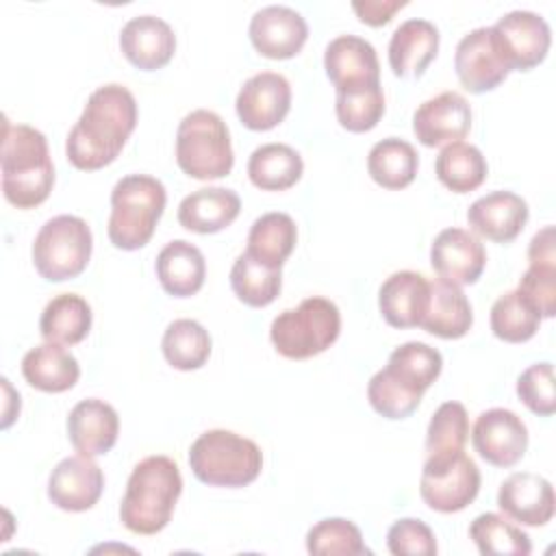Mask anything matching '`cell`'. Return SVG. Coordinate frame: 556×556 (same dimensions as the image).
Returning <instances> with one entry per match:
<instances>
[{
	"label": "cell",
	"mask_w": 556,
	"mask_h": 556,
	"mask_svg": "<svg viewBox=\"0 0 556 556\" xmlns=\"http://www.w3.org/2000/svg\"><path fill=\"white\" fill-rule=\"evenodd\" d=\"M541 319L543 317L517 289L502 293L491 306V330L506 343L530 341L536 334Z\"/></svg>",
	"instance_id": "cell-38"
},
{
	"label": "cell",
	"mask_w": 556,
	"mask_h": 556,
	"mask_svg": "<svg viewBox=\"0 0 556 556\" xmlns=\"http://www.w3.org/2000/svg\"><path fill=\"white\" fill-rule=\"evenodd\" d=\"M104 489L102 469L83 454L63 458L48 478L50 502L67 513H83L96 506Z\"/></svg>",
	"instance_id": "cell-18"
},
{
	"label": "cell",
	"mask_w": 556,
	"mask_h": 556,
	"mask_svg": "<svg viewBox=\"0 0 556 556\" xmlns=\"http://www.w3.org/2000/svg\"><path fill=\"white\" fill-rule=\"evenodd\" d=\"M473 313L463 289L447 280H430V300L421 328L441 339H460L469 332Z\"/></svg>",
	"instance_id": "cell-28"
},
{
	"label": "cell",
	"mask_w": 556,
	"mask_h": 556,
	"mask_svg": "<svg viewBox=\"0 0 556 556\" xmlns=\"http://www.w3.org/2000/svg\"><path fill=\"white\" fill-rule=\"evenodd\" d=\"M434 174L450 191L467 193L484 182L489 165L484 154L476 146L454 141L439 152L434 161Z\"/></svg>",
	"instance_id": "cell-34"
},
{
	"label": "cell",
	"mask_w": 556,
	"mask_h": 556,
	"mask_svg": "<svg viewBox=\"0 0 556 556\" xmlns=\"http://www.w3.org/2000/svg\"><path fill=\"white\" fill-rule=\"evenodd\" d=\"M480 491V469L465 454L428 456L419 478L421 500L437 513H458L467 508Z\"/></svg>",
	"instance_id": "cell-10"
},
{
	"label": "cell",
	"mask_w": 556,
	"mask_h": 556,
	"mask_svg": "<svg viewBox=\"0 0 556 556\" xmlns=\"http://www.w3.org/2000/svg\"><path fill=\"white\" fill-rule=\"evenodd\" d=\"M124 56L139 70L152 72L165 67L176 52V35L172 26L156 15L130 17L119 33Z\"/></svg>",
	"instance_id": "cell-21"
},
{
	"label": "cell",
	"mask_w": 556,
	"mask_h": 556,
	"mask_svg": "<svg viewBox=\"0 0 556 556\" xmlns=\"http://www.w3.org/2000/svg\"><path fill=\"white\" fill-rule=\"evenodd\" d=\"M22 376L30 387L39 391L63 393L78 382L80 365L76 356L61 343L46 341L24 354Z\"/></svg>",
	"instance_id": "cell-27"
},
{
	"label": "cell",
	"mask_w": 556,
	"mask_h": 556,
	"mask_svg": "<svg viewBox=\"0 0 556 556\" xmlns=\"http://www.w3.org/2000/svg\"><path fill=\"white\" fill-rule=\"evenodd\" d=\"M180 493L182 476L178 465L163 454L146 456L130 471L119 519L135 534H156L169 523Z\"/></svg>",
	"instance_id": "cell-3"
},
{
	"label": "cell",
	"mask_w": 556,
	"mask_h": 556,
	"mask_svg": "<svg viewBox=\"0 0 556 556\" xmlns=\"http://www.w3.org/2000/svg\"><path fill=\"white\" fill-rule=\"evenodd\" d=\"M439 52V30L432 22L410 17L402 22L389 41V65L400 78H419Z\"/></svg>",
	"instance_id": "cell-25"
},
{
	"label": "cell",
	"mask_w": 556,
	"mask_h": 556,
	"mask_svg": "<svg viewBox=\"0 0 556 556\" xmlns=\"http://www.w3.org/2000/svg\"><path fill=\"white\" fill-rule=\"evenodd\" d=\"M248 35L258 54L267 59H291L306 43L308 24L295 9L269 4L252 15Z\"/></svg>",
	"instance_id": "cell-14"
},
{
	"label": "cell",
	"mask_w": 556,
	"mask_h": 556,
	"mask_svg": "<svg viewBox=\"0 0 556 556\" xmlns=\"http://www.w3.org/2000/svg\"><path fill=\"white\" fill-rule=\"evenodd\" d=\"M419 167V154L417 150L400 139V137H387L371 146L367 154V172L384 189H404L408 187Z\"/></svg>",
	"instance_id": "cell-33"
},
{
	"label": "cell",
	"mask_w": 556,
	"mask_h": 556,
	"mask_svg": "<svg viewBox=\"0 0 556 556\" xmlns=\"http://www.w3.org/2000/svg\"><path fill=\"white\" fill-rule=\"evenodd\" d=\"M295 241H298V228L291 215L274 211L252 222L245 252L252 258L280 269L282 263L291 256Z\"/></svg>",
	"instance_id": "cell-31"
},
{
	"label": "cell",
	"mask_w": 556,
	"mask_h": 556,
	"mask_svg": "<svg viewBox=\"0 0 556 556\" xmlns=\"http://www.w3.org/2000/svg\"><path fill=\"white\" fill-rule=\"evenodd\" d=\"M91 306L78 293H61L52 298L39 317V332L46 341L74 345L91 330Z\"/></svg>",
	"instance_id": "cell-30"
},
{
	"label": "cell",
	"mask_w": 556,
	"mask_h": 556,
	"mask_svg": "<svg viewBox=\"0 0 556 556\" xmlns=\"http://www.w3.org/2000/svg\"><path fill=\"white\" fill-rule=\"evenodd\" d=\"M471 443L480 458L495 467H513L528 447V428L521 417L508 408H489L478 415Z\"/></svg>",
	"instance_id": "cell-13"
},
{
	"label": "cell",
	"mask_w": 556,
	"mask_h": 556,
	"mask_svg": "<svg viewBox=\"0 0 556 556\" xmlns=\"http://www.w3.org/2000/svg\"><path fill=\"white\" fill-rule=\"evenodd\" d=\"M334 113L339 124L350 132H367L376 128L384 115V93L380 83L337 91Z\"/></svg>",
	"instance_id": "cell-39"
},
{
	"label": "cell",
	"mask_w": 556,
	"mask_h": 556,
	"mask_svg": "<svg viewBox=\"0 0 556 556\" xmlns=\"http://www.w3.org/2000/svg\"><path fill=\"white\" fill-rule=\"evenodd\" d=\"M471 128V106L458 91H443L421 102L413 115V132L428 148L460 141Z\"/></svg>",
	"instance_id": "cell-16"
},
{
	"label": "cell",
	"mask_w": 556,
	"mask_h": 556,
	"mask_svg": "<svg viewBox=\"0 0 556 556\" xmlns=\"http://www.w3.org/2000/svg\"><path fill=\"white\" fill-rule=\"evenodd\" d=\"M119 432L117 410L104 400L89 397L80 400L67 415V437L74 450L83 456H102L106 454Z\"/></svg>",
	"instance_id": "cell-23"
},
{
	"label": "cell",
	"mask_w": 556,
	"mask_h": 556,
	"mask_svg": "<svg viewBox=\"0 0 556 556\" xmlns=\"http://www.w3.org/2000/svg\"><path fill=\"white\" fill-rule=\"evenodd\" d=\"M469 536L484 556H528L532 552L530 536L497 513L478 515L469 526Z\"/></svg>",
	"instance_id": "cell-37"
},
{
	"label": "cell",
	"mask_w": 556,
	"mask_h": 556,
	"mask_svg": "<svg viewBox=\"0 0 556 556\" xmlns=\"http://www.w3.org/2000/svg\"><path fill=\"white\" fill-rule=\"evenodd\" d=\"M519 400L534 413L549 417L556 410V389H554V367L552 363H534L521 371L517 378Z\"/></svg>",
	"instance_id": "cell-42"
},
{
	"label": "cell",
	"mask_w": 556,
	"mask_h": 556,
	"mask_svg": "<svg viewBox=\"0 0 556 556\" xmlns=\"http://www.w3.org/2000/svg\"><path fill=\"white\" fill-rule=\"evenodd\" d=\"M443 356L421 341L397 345L387 365L369 378L367 400L387 419H406L424 397V391L439 378Z\"/></svg>",
	"instance_id": "cell-2"
},
{
	"label": "cell",
	"mask_w": 556,
	"mask_h": 556,
	"mask_svg": "<svg viewBox=\"0 0 556 556\" xmlns=\"http://www.w3.org/2000/svg\"><path fill=\"white\" fill-rule=\"evenodd\" d=\"M469 437L467 408L460 402H443L430 417L426 430L428 456H447L463 452Z\"/></svg>",
	"instance_id": "cell-40"
},
{
	"label": "cell",
	"mask_w": 556,
	"mask_h": 556,
	"mask_svg": "<svg viewBox=\"0 0 556 556\" xmlns=\"http://www.w3.org/2000/svg\"><path fill=\"white\" fill-rule=\"evenodd\" d=\"M161 350L174 369H200L211 356V337L208 330L195 319H174L163 332Z\"/></svg>",
	"instance_id": "cell-35"
},
{
	"label": "cell",
	"mask_w": 556,
	"mask_h": 556,
	"mask_svg": "<svg viewBox=\"0 0 556 556\" xmlns=\"http://www.w3.org/2000/svg\"><path fill=\"white\" fill-rule=\"evenodd\" d=\"M235 109L245 128L271 130L291 109V85L278 72H258L239 89Z\"/></svg>",
	"instance_id": "cell-12"
},
{
	"label": "cell",
	"mask_w": 556,
	"mask_h": 556,
	"mask_svg": "<svg viewBox=\"0 0 556 556\" xmlns=\"http://www.w3.org/2000/svg\"><path fill=\"white\" fill-rule=\"evenodd\" d=\"M324 70L334 85V91L380 83V63L376 48L358 35L334 37L326 46Z\"/></svg>",
	"instance_id": "cell-19"
},
{
	"label": "cell",
	"mask_w": 556,
	"mask_h": 556,
	"mask_svg": "<svg viewBox=\"0 0 556 556\" xmlns=\"http://www.w3.org/2000/svg\"><path fill=\"white\" fill-rule=\"evenodd\" d=\"M528 261L530 265H543V267H556V237L554 226H543L528 245Z\"/></svg>",
	"instance_id": "cell-46"
},
{
	"label": "cell",
	"mask_w": 556,
	"mask_h": 556,
	"mask_svg": "<svg viewBox=\"0 0 556 556\" xmlns=\"http://www.w3.org/2000/svg\"><path fill=\"white\" fill-rule=\"evenodd\" d=\"M137 126V100L119 83L98 87L72 126L65 154L76 169L93 172L117 159Z\"/></svg>",
	"instance_id": "cell-1"
},
{
	"label": "cell",
	"mask_w": 556,
	"mask_h": 556,
	"mask_svg": "<svg viewBox=\"0 0 556 556\" xmlns=\"http://www.w3.org/2000/svg\"><path fill=\"white\" fill-rule=\"evenodd\" d=\"M430 265L441 280L454 285H473L486 265V252L480 239L463 228L441 230L430 245Z\"/></svg>",
	"instance_id": "cell-17"
},
{
	"label": "cell",
	"mask_w": 556,
	"mask_h": 556,
	"mask_svg": "<svg viewBox=\"0 0 556 556\" xmlns=\"http://www.w3.org/2000/svg\"><path fill=\"white\" fill-rule=\"evenodd\" d=\"M454 70L460 85L471 93L495 89L510 72V63L493 26L469 30L456 46Z\"/></svg>",
	"instance_id": "cell-11"
},
{
	"label": "cell",
	"mask_w": 556,
	"mask_h": 556,
	"mask_svg": "<svg viewBox=\"0 0 556 556\" xmlns=\"http://www.w3.org/2000/svg\"><path fill=\"white\" fill-rule=\"evenodd\" d=\"M167 191L163 182L148 174H128L111 191L109 239L119 250L143 248L163 215Z\"/></svg>",
	"instance_id": "cell-5"
},
{
	"label": "cell",
	"mask_w": 556,
	"mask_h": 556,
	"mask_svg": "<svg viewBox=\"0 0 556 556\" xmlns=\"http://www.w3.org/2000/svg\"><path fill=\"white\" fill-rule=\"evenodd\" d=\"M493 28L502 41L510 70H532L545 59L552 43L547 22L534 11H508L493 24Z\"/></svg>",
	"instance_id": "cell-15"
},
{
	"label": "cell",
	"mask_w": 556,
	"mask_h": 556,
	"mask_svg": "<svg viewBox=\"0 0 556 556\" xmlns=\"http://www.w3.org/2000/svg\"><path fill=\"white\" fill-rule=\"evenodd\" d=\"M341 332V313L334 302L321 295L302 300L295 308L278 313L269 337L276 352L285 358L304 361L328 350Z\"/></svg>",
	"instance_id": "cell-8"
},
{
	"label": "cell",
	"mask_w": 556,
	"mask_h": 556,
	"mask_svg": "<svg viewBox=\"0 0 556 556\" xmlns=\"http://www.w3.org/2000/svg\"><path fill=\"white\" fill-rule=\"evenodd\" d=\"M304 172L302 156L287 143H263L248 159V176L263 191H285Z\"/></svg>",
	"instance_id": "cell-32"
},
{
	"label": "cell",
	"mask_w": 556,
	"mask_h": 556,
	"mask_svg": "<svg viewBox=\"0 0 556 556\" xmlns=\"http://www.w3.org/2000/svg\"><path fill=\"white\" fill-rule=\"evenodd\" d=\"M2 193L17 208H33L48 200L54 165L43 132L28 124L4 122L2 128Z\"/></svg>",
	"instance_id": "cell-4"
},
{
	"label": "cell",
	"mask_w": 556,
	"mask_h": 556,
	"mask_svg": "<svg viewBox=\"0 0 556 556\" xmlns=\"http://www.w3.org/2000/svg\"><path fill=\"white\" fill-rule=\"evenodd\" d=\"M387 547L393 556H434L437 539L421 519H397L387 532Z\"/></svg>",
	"instance_id": "cell-43"
},
{
	"label": "cell",
	"mask_w": 556,
	"mask_h": 556,
	"mask_svg": "<svg viewBox=\"0 0 556 556\" xmlns=\"http://www.w3.org/2000/svg\"><path fill=\"white\" fill-rule=\"evenodd\" d=\"M500 510L523 526H545L556 510L554 486L547 478L532 471L510 473L497 491Z\"/></svg>",
	"instance_id": "cell-20"
},
{
	"label": "cell",
	"mask_w": 556,
	"mask_h": 556,
	"mask_svg": "<svg viewBox=\"0 0 556 556\" xmlns=\"http://www.w3.org/2000/svg\"><path fill=\"white\" fill-rule=\"evenodd\" d=\"M517 291L541 317L556 315V267L530 265L519 278Z\"/></svg>",
	"instance_id": "cell-44"
},
{
	"label": "cell",
	"mask_w": 556,
	"mask_h": 556,
	"mask_svg": "<svg viewBox=\"0 0 556 556\" xmlns=\"http://www.w3.org/2000/svg\"><path fill=\"white\" fill-rule=\"evenodd\" d=\"M306 549L315 556H363L371 554L363 543V534L356 523L343 517H328L317 521L306 534Z\"/></svg>",
	"instance_id": "cell-41"
},
{
	"label": "cell",
	"mask_w": 556,
	"mask_h": 556,
	"mask_svg": "<svg viewBox=\"0 0 556 556\" xmlns=\"http://www.w3.org/2000/svg\"><path fill=\"white\" fill-rule=\"evenodd\" d=\"M156 278L174 298L195 295L206 278L204 254L193 243L174 239L156 256Z\"/></svg>",
	"instance_id": "cell-29"
},
{
	"label": "cell",
	"mask_w": 556,
	"mask_h": 556,
	"mask_svg": "<svg viewBox=\"0 0 556 556\" xmlns=\"http://www.w3.org/2000/svg\"><path fill=\"white\" fill-rule=\"evenodd\" d=\"M193 476L208 486H245L263 469L261 447L232 430L215 428L202 432L189 447Z\"/></svg>",
	"instance_id": "cell-6"
},
{
	"label": "cell",
	"mask_w": 556,
	"mask_h": 556,
	"mask_svg": "<svg viewBox=\"0 0 556 556\" xmlns=\"http://www.w3.org/2000/svg\"><path fill=\"white\" fill-rule=\"evenodd\" d=\"M176 163L187 176L198 180L228 176L235 154L226 122L208 109L187 113L176 130Z\"/></svg>",
	"instance_id": "cell-7"
},
{
	"label": "cell",
	"mask_w": 556,
	"mask_h": 556,
	"mask_svg": "<svg viewBox=\"0 0 556 556\" xmlns=\"http://www.w3.org/2000/svg\"><path fill=\"white\" fill-rule=\"evenodd\" d=\"M93 250L91 228L83 217L56 215L48 219L33 241V263L41 278L63 282L85 271Z\"/></svg>",
	"instance_id": "cell-9"
},
{
	"label": "cell",
	"mask_w": 556,
	"mask_h": 556,
	"mask_svg": "<svg viewBox=\"0 0 556 556\" xmlns=\"http://www.w3.org/2000/svg\"><path fill=\"white\" fill-rule=\"evenodd\" d=\"M241 211V198L226 187H202L182 198L178 222L182 228L200 235L219 232L230 226Z\"/></svg>",
	"instance_id": "cell-26"
},
{
	"label": "cell",
	"mask_w": 556,
	"mask_h": 556,
	"mask_svg": "<svg viewBox=\"0 0 556 556\" xmlns=\"http://www.w3.org/2000/svg\"><path fill=\"white\" fill-rule=\"evenodd\" d=\"M528 215L530 211L521 195L500 189L478 198L467 211V222L480 237L508 243L523 230Z\"/></svg>",
	"instance_id": "cell-22"
},
{
	"label": "cell",
	"mask_w": 556,
	"mask_h": 556,
	"mask_svg": "<svg viewBox=\"0 0 556 556\" xmlns=\"http://www.w3.org/2000/svg\"><path fill=\"white\" fill-rule=\"evenodd\" d=\"M406 7V0H354L352 9L367 26L387 24L395 11Z\"/></svg>",
	"instance_id": "cell-45"
},
{
	"label": "cell",
	"mask_w": 556,
	"mask_h": 556,
	"mask_svg": "<svg viewBox=\"0 0 556 556\" xmlns=\"http://www.w3.org/2000/svg\"><path fill=\"white\" fill-rule=\"evenodd\" d=\"M230 287L243 304L252 308H263L278 298L282 287V274L280 269L269 267L243 252L232 263Z\"/></svg>",
	"instance_id": "cell-36"
},
{
	"label": "cell",
	"mask_w": 556,
	"mask_h": 556,
	"mask_svg": "<svg viewBox=\"0 0 556 556\" xmlns=\"http://www.w3.org/2000/svg\"><path fill=\"white\" fill-rule=\"evenodd\" d=\"M430 300V280L413 269L393 271L378 291V306L393 328L419 326Z\"/></svg>",
	"instance_id": "cell-24"
}]
</instances>
